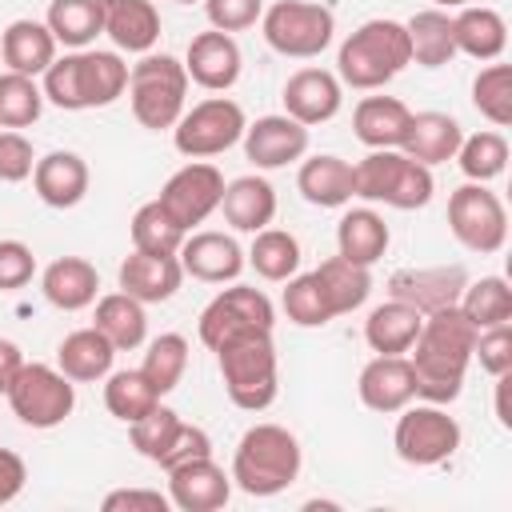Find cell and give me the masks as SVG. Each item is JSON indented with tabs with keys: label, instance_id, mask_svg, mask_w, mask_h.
<instances>
[{
	"label": "cell",
	"instance_id": "cell-3",
	"mask_svg": "<svg viewBox=\"0 0 512 512\" xmlns=\"http://www.w3.org/2000/svg\"><path fill=\"white\" fill-rule=\"evenodd\" d=\"M408 64H412L408 28L400 20H388V16L364 20L356 32L344 36V44L336 52V76L344 88H356V92L384 88Z\"/></svg>",
	"mask_w": 512,
	"mask_h": 512
},
{
	"label": "cell",
	"instance_id": "cell-21",
	"mask_svg": "<svg viewBox=\"0 0 512 512\" xmlns=\"http://www.w3.org/2000/svg\"><path fill=\"white\" fill-rule=\"evenodd\" d=\"M356 392H360V404L380 412V416H392L404 404H412L416 400V376H412L408 356H372L360 368Z\"/></svg>",
	"mask_w": 512,
	"mask_h": 512
},
{
	"label": "cell",
	"instance_id": "cell-42",
	"mask_svg": "<svg viewBox=\"0 0 512 512\" xmlns=\"http://www.w3.org/2000/svg\"><path fill=\"white\" fill-rule=\"evenodd\" d=\"M128 232H132V248L136 252H156V256H176L180 244H184V228L160 208V200H148L132 212L128 220Z\"/></svg>",
	"mask_w": 512,
	"mask_h": 512
},
{
	"label": "cell",
	"instance_id": "cell-25",
	"mask_svg": "<svg viewBox=\"0 0 512 512\" xmlns=\"http://www.w3.org/2000/svg\"><path fill=\"white\" fill-rule=\"evenodd\" d=\"M220 212H224V224L232 232H260L276 220V188L260 172L236 176L224 184Z\"/></svg>",
	"mask_w": 512,
	"mask_h": 512
},
{
	"label": "cell",
	"instance_id": "cell-44",
	"mask_svg": "<svg viewBox=\"0 0 512 512\" xmlns=\"http://www.w3.org/2000/svg\"><path fill=\"white\" fill-rule=\"evenodd\" d=\"M452 160L460 164V172L472 184H488L508 168V140H504V132H472L460 140Z\"/></svg>",
	"mask_w": 512,
	"mask_h": 512
},
{
	"label": "cell",
	"instance_id": "cell-15",
	"mask_svg": "<svg viewBox=\"0 0 512 512\" xmlns=\"http://www.w3.org/2000/svg\"><path fill=\"white\" fill-rule=\"evenodd\" d=\"M244 144V156L256 164V172H272V168H288L296 160H304L308 152V128L284 112H272V116H260L244 128L240 136Z\"/></svg>",
	"mask_w": 512,
	"mask_h": 512
},
{
	"label": "cell",
	"instance_id": "cell-1",
	"mask_svg": "<svg viewBox=\"0 0 512 512\" xmlns=\"http://www.w3.org/2000/svg\"><path fill=\"white\" fill-rule=\"evenodd\" d=\"M476 328L460 312V304L428 312L416 344L408 348V364L416 376V396L428 404H452L464 392V372L472 364Z\"/></svg>",
	"mask_w": 512,
	"mask_h": 512
},
{
	"label": "cell",
	"instance_id": "cell-5",
	"mask_svg": "<svg viewBox=\"0 0 512 512\" xmlns=\"http://www.w3.org/2000/svg\"><path fill=\"white\" fill-rule=\"evenodd\" d=\"M188 72L184 60L168 52H144L128 68V104L140 128L148 132H172V124L188 108Z\"/></svg>",
	"mask_w": 512,
	"mask_h": 512
},
{
	"label": "cell",
	"instance_id": "cell-45",
	"mask_svg": "<svg viewBox=\"0 0 512 512\" xmlns=\"http://www.w3.org/2000/svg\"><path fill=\"white\" fill-rule=\"evenodd\" d=\"M184 368H188V340H184L180 332H160V336L148 344L144 364H140V372L148 376V384H152L160 396H168V392L184 380Z\"/></svg>",
	"mask_w": 512,
	"mask_h": 512
},
{
	"label": "cell",
	"instance_id": "cell-30",
	"mask_svg": "<svg viewBox=\"0 0 512 512\" xmlns=\"http://www.w3.org/2000/svg\"><path fill=\"white\" fill-rule=\"evenodd\" d=\"M116 348L100 328H76L60 340L56 348V368L72 380V384H96L112 372Z\"/></svg>",
	"mask_w": 512,
	"mask_h": 512
},
{
	"label": "cell",
	"instance_id": "cell-24",
	"mask_svg": "<svg viewBox=\"0 0 512 512\" xmlns=\"http://www.w3.org/2000/svg\"><path fill=\"white\" fill-rule=\"evenodd\" d=\"M40 292L52 308L60 312H84L96 304L100 292V272L84 256H60L40 272Z\"/></svg>",
	"mask_w": 512,
	"mask_h": 512
},
{
	"label": "cell",
	"instance_id": "cell-19",
	"mask_svg": "<svg viewBox=\"0 0 512 512\" xmlns=\"http://www.w3.org/2000/svg\"><path fill=\"white\" fill-rule=\"evenodd\" d=\"M240 68H244V56H240V44L232 40V32H196L188 40V52H184V72L192 84L208 88V92H228L236 80H240Z\"/></svg>",
	"mask_w": 512,
	"mask_h": 512
},
{
	"label": "cell",
	"instance_id": "cell-52",
	"mask_svg": "<svg viewBox=\"0 0 512 512\" xmlns=\"http://www.w3.org/2000/svg\"><path fill=\"white\" fill-rule=\"evenodd\" d=\"M36 276V256L24 240H0V292H16Z\"/></svg>",
	"mask_w": 512,
	"mask_h": 512
},
{
	"label": "cell",
	"instance_id": "cell-33",
	"mask_svg": "<svg viewBox=\"0 0 512 512\" xmlns=\"http://www.w3.org/2000/svg\"><path fill=\"white\" fill-rule=\"evenodd\" d=\"M412 108L396 96H364L352 108V136L372 152V148H400L404 128H408Z\"/></svg>",
	"mask_w": 512,
	"mask_h": 512
},
{
	"label": "cell",
	"instance_id": "cell-7",
	"mask_svg": "<svg viewBox=\"0 0 512 512\" xmlns=\"http://www.w3.org/2000/svg\"><path fill=\"white\" fill-rule=\"evenodd\" d=\"M216 364H220L224 392L236 408H244V412L272 408V400L280 392V360H276L272 332H256L236 344H224L216 352Z\"/></svg>",
	"mask_w": 512,
	"mask_h": 512
},
{
	"label": "cell",
	"instance_id": "cell-55",
	"mask_svg": "<svg viewBox=\"0 0 512 512\" xmlns=\"http://www.w3.org/2000/svg\"><path fill=\"white\" fill-rule=\"evenodd\" d=\"M24 484H28V468H24L20 452L0 448V508L12 504V500L24 492Z\"/></svg>",
	"mask_w": 512,
	"mask_h": 512
},
{
	"label": "cell",
	"instance_id": "cell-29",
	"mask_svg": "<svg viewBox=\"0 0 512 512\" xmlns=\"http://www.w3.org/2000/svg\"><path fill=\"white\" fill-rule=\"evenodd\" d=\"M56 36L48 32L44 20H12L0 32V60L8 72H24V76H44V68L56 60Z\"/></svg>",
	"mask_w": 512,
	"mask_h": 512
},
{
	"label": "cell",
	"instance_id": "cell-41",
	"mask_svg": "<svg viewBox=\"0 0 512 512\" xmlns=\"http://www.w3.org/2000/svg\"><path fill=\"white\" fill-rule=\"evenodd\" d=\"M460 312L472 320V328H492V324H508L512 320V288L504 276H480L468 280L460 292Z\"/></svg>",
	"mask_w": 512,
	"mask_h": 512
},
{
	"label": "cell",
	"instance_id": "cell-31",
	"mask_svg": "<svg viewBox=\"0 0 512 512\" xmlns=\"http://www.w3.org/2000/svg\"><path fill=\"white\" fill-rule=\"evenodd\" d=\"M452 40H456V52L472 60H500L508 48V24L488 4H464L452 16Z\"/></svg>",
	"mask_w": 512,
	"mask_h": 512
},
{
	"label": "cell",
	"instance_id": "cell-26",
	"mask_svg": "<svg viewBox=\"0 0 512 512\" xmlns=\"http://www.w3.org/2000/svg\"><path fill=\"white\" fill-rule=\"evenodd\" d=\"M464 140V128L456 116L448 112H412L408 116V128H404V140H400V152L436 168V164H448L456 156Z\"/></svg>",
	"mask_w": 512,
	"mask_h": 512
},
{
	"label": "cell",
	"instance_id": "cell-27",
	"mask_svg": "<svg viewBox=\"0 0 512 512\" xmlns=\"http://www.w3.org/2000/svg\"><path fill=\"white\" fill-rule=\"evenodd\" d=\"M104 8V36L120 52H152L160 40V12L152 0H100Z\"/></svg>",
	"mask_w": 512,
	"mask_h": 512
},
{
	"label": "cell",
	"instance_id": "cell-50",
	"mask_svg": "<svg viewBox=\"0 0 512 512\" xmlns=\"http://www.w3.org/2000/svg\"><path fill=\"white\" fill-rule=\"evenodd\" d=\"M36 168V152H32V140L16 128H4L0 132V180L4 184H20L28 180Z\"/></svg>",
	"mask_w": 512,
	"mask_h": 512
},
{
	"label": "cell",
	"instance_id": "cell-14",
	"mask_svg": "<svg viewBox=\"0 0 512 512\" xmlns=\"http://www.w3.org/2000/svg\"><path fill=\"white\" fill-rule=\"evenodd\" d=\"M220 196H224V172L208 160H188L184 168H176L164 180L156 200L184 232H192L196 224H204L220 208Z\"/></svg>",
	"mask_w": 512,
	"mask_h": 512
},
{
	"label": "cell",
	"instance_id": "cell-48",
	"mask_svg": "<svg viewBox=\"0 0 512 512\" xmlns=\"http://www.w3.org/2000/svg\"><path fill=\"white\" fill-rule=\"evenodd\" d=\"M184 420H180V412H172V408H164V404H156L148 416H140L136 424H128V436H132V448L144 456V460H160V452L172 444V436H176V428H180Z\"/></svg>",
	"mask_w": 512,
	"mask_h": 512
},
{
	"label": "cell",
	"instance_id": "cell-11",
	"mask_svg": "<svg viewBox=\"0 0 512 512\" xmlns=\"http://www.w3.org/2000/svg\"><path fill=\"white\" fill-rule=\"evenodd\" d=\"M8 404H12V416L24 424V428H56L72 416L76 408V384L52 368V364H40V360H24V368L16 372L12 388H8Z\"/></svg>",
	"mask_w": 512,
	"mask_h": 512
},
{
	"label": "cell",
	"instance_id": "cell-8",
	"mask_svg": "<svg viewBox=\"0 0 512 512\" xmlns=\"http://www.w3.org/2000/svg\"><path fill=\"white\" fill-rule=\"evenodd\" d=\"M260 32L272 52L288 60H312L332 44L336 16L328 4H316V0H276L264 8Z\"/></svg>",
	"mask_w": 512,
	"mask_h": 512
},
{
	"label": "cell",
	"instance_id": "cell-32",
	"mask_svg": "<svg viewBox=\"0 0 512 512\" xmlns=\"http://www.w3.org/2000/svg\"><path fill=\"white\" fill-rule=\"evenodd\" d=\"M420 324H424V316H420L412 304L388 296L384 304H376V308L368 312V320H364V340H368V348H372L376 356H408V348H412L416 336H420Z\"/></svg>",
	"mask_w": 512,
	"mask_h": 512
},
{
	"label": "cell",
	"instance_id": "cell-49",
	"mask_svg": "<svg viewBox=\"0 0 512 512\" xmlns=\"http://www.w3.org/2000/svg\"><path fill=\"white\" fill-rule=\"evenodd\" d=\"M472 356L480 360V368H484L488 376L512 372V324L480 328V332H476V344H472Z\"/></svg>",
	"mask_w": 512,
	"mask_h": 512
},
{
	"label": "cell",
	"instance_id": "cell-23",
	"mask_svg": "<svg viewBox=\"0 0 512 512\" xmlns=\"http://www.w3.org/2000/svg\"><path fill=\"white\" fill-rule=\"evenodd\" d=\"M120 292L136 296L140 304H164L176 296V288L184 284V268L176 256H156V252H136L120 260L116 268Z\"/></svg>",
	"mask_w": 512,
	"mask_h": 512
},
{
	"label": "cell",
	"instance_id": "cell-37",
	"mask_svg": "<svg viewBox=\"0 0 512 512\" xmlns=\"http://www.w3.org/2000/svg\"><path fill=\"white\" fill-rule=\"evenodd\" d=\"M408 28V48H412V64L420 68H444L456 56V40H452V16L444 8H420L412 20H404Z\"/></svg>",
	"mask_w": 512,
	"mask_h": 512
},
{
	"label": "cell",
	"instance_id": "cell-39",
	"mask_svg": "<svg viewBox=\"0 0 512 512\" xmlns=\"http://www.w3.org/2000/svg\"><path fill=\"white\" fill-rule=\"evenodd\" d=\"M44 24L56 36V44L88 48L96 36H104V8L100 0H52Z\"/></svg>",
	"mask_w": 512,
	"mask_h": 512
},
{
	"label": "cell",
	"instance_id": "cell-43",
	"mask_svg": "<svg viewBox=\"0 0 512 512\" xmlns=\"http://www.w3.org/2000/svg\"><path fill=\"white\" fill-rule=\"evenodd\" d=\"M44 112V88L36 76L24 72H0V128H32Z\"/></svg>",
	"mask_w": 512,
	"mask_h": 512
},
{
	"label": "cell",
	"instance_id": "cell-16",
	"mask_svg": "<svg viewBox=\"0 0 512 512\" xmlns=\"http://www.w3.org/2000/svg\"><path fill=\"white\" fill-rule=\"evenodd\" d=\"M468 272L460 264H432V268H400L388 276V296L412 304L420 316L460 304Z\"/></svg>",
	"mask_w": 512,
	"mask_h": 512
},
{
	"label": "cell",
	"instance_id": "cell-4",
	"mask_svg": "<svg viewBox=\"0 0 512 512\" xmlns=\"http://www.w3.org/2000/svg\"><path fill=\"white\" fill-rule=\"evenodd\" d=\"M304 468L300 440L284 424H252L232 452V488L244 496H280L284 488L296 484Z\"/></svg>",
	"mask_w": 512,
	"mask_h": 512
},
{
	"label": "cell",
	"instance_id": "cell-58",
	"mask_svg": "<svg viewBox=\"0 0 512 512\" xmlns=\"http://www.w3.org/2000/svg\"><path fill=\"white\" fill-rule=\"evenodd\" d=\"M432 4H436V8H444V12H448V8H464V4H468V0H432Z\"/></svg>",
	"mask_w": 512,
	"mask_h": 512
},
{
	"label": "cell",
	"instance_id": "cell-2",
	"mask_svg": "<svg viewBox=\"0 0 512 512\" xmlns=\"http://www.w3.org/2000/svg\"><path fill=\"white\" fill-rule=\"evenodd\" d=\"M44 100L64 112L108 108L128 92V64L120 52L104 48H72L44 68Z\"/></svg>",
	"mask_w": 512,
	"mask_h": 512
},
{
	"label": "cell",
	"instance_id": "cell-28",
	"mask_svg": "<svg viewBox=\"0 0 512 512\" xmlns=\"http://www.w3.org/2000/svg\"><path fill=\"white\" fill-rule=\"evenodd\" d=\"M296 188L312 208H344L356 196V180H352V164L344 156L332 152H316L308 160H300L296 172Z\"/></svg>",
	"mask_w": 512,
	"mask_h": 512
},
{
	"label": "cell",
	"instance_id": "cell-57",
	"mask_svg": "<svg viewBox=\"0 0 512 512\" xmlns=\"http://www.w3.org/2000/svg\"><path fill=\"white\" fill-rule=\"evenodd\" d=\"M496 420H500L504 428L512 424V416H508V372L496 376Z\"/></svg>",
	"mask_w": 512,
	"mask_h": 512
},
{
	"label": "cell",
	"instance_id": "cell-20",
	"mask_svg": "<svg viewBox=\"0 0 512 512\" xmlns=\"http://www.w3.org/2000/svg\"><path fill=\"white\" fill-rule=\"evenodd\" d=\"M184 276L204 280V284H232L244 272V248L228 232H188L180 252H176Z\"/></svg>",
	"mask_w": 512,
	"mask_h": 512
},
{
	"label": "cell",
	"instance_id": "cell-6",
	"mask_svg": "<svg viewBox=\"0 0 512 512\" xmlns=\"http://www.w3.org/2000/svg\"><path fill=\"white\" fill-rule=\"evenodd\" d=\"M352 180H356V196L368 204H388L400 212L424 208L436 192L432 168L404 156L400 148H372L364 160L352 164Z\"/></svg>",
	"mask_w": 512,
	"mask_h": 512
},
{
	"label": "cell",
	"instance_id": "cell-59",
	"mask_svg": "<svg viewBox=\"0 0 512 512\" xmlns=\"http://www.w3.org/2000/svg\"><path fill=\"white\" fill-rule=\"evenodd\" d=\"M176 4H196V0H176Z\"/></svg>",
	"mask_w": 512,
	"mask_h": 512
},
{
	"label": "cell",
	"instance_id": "cell-35",
	"mask_svg": "<svg viewBox=\"0 0 512 512\" xmlns=\"http://www.w3.org/2000/svg\"><path fill=\"white\" fill-rule=\"evenodd\" d=\"M92 328H100L116 352H132L148 340V316H144V304L128 292H108V296H96L92 304Z\"/></svg>",
	"mask_w": 512,
	"mask_h": 512
},
{
	"label": "cell",
	"instance_id": "cell-36",
	"mask_svg": "<svg viewBox=\"0 0 512 512\" xmlns=\"http://www.w3.org/2000/svg\"><path fill=\"white\" fill-rule=\"evenodd\" d=\"M332 316H348L356 308H364V300L372 296V272L364 264H352L344 256H328L320 260V268H312Z\"/></svg>",
	"mask_w": 512,
	"mask_h": 512
},
{
	"label": "cell",
	"instance_id": "cell-51",
	"mask_svg": "<svg viewBox=\"0 0 512 512\" xmlns=\"http://www.w3.org/2000/svg\"><path fill=\"white\" fill-rule=\"evenodd\" d=\"M204 16L216 32H244L264 16V0H204Z\"/></svg>",
	"mask_w": 512,
	"mask_h": 512
},
{
	"label": "cell",
	"instance_id": "cell-10",
	"mask_svg": "<svg viewBox=\"0 0 512 512\" xmlns=\"http://www.w3.org/2000/svg\"><path fill=\"white\" fill-rule=\"evenodd\" d=\"M244 128H248V116L232 96H208L184 108V116L172 124V144L188 160H212L232 144H240Z\"/></svg>",
	"mask_w": 512,
	"mask_h": 512
},
{
	"label": "cell",
	"instance_id": "cell-22",
	"mask_svg": "<svg viewBox=\"0 0 512 512\" xmlns=\"http://www.w3.org/2000/svg\"><path fill=\"white\" fill-rule=\"evenodd\" d=\"M88 184H92V172H88L84 156L68 152V148L40 156L32 168V188L48 208H76L88 196Z\"/></svg>",
	"mask_w": 512,
	"mask_h": 512
},
{
	"label": "cell",
	"instance_id": "cell-56",
	"mask_svg": "<svg viewBox=\"0 0 512 512\" xmlns=\"http://www.w3.org/2000/svg\"><path fill=\"white\" fill-rule=\"evenodd\" d=\"M20 368H24V352H20V344L0 336V396H8V388H12V380H16Z\"/></svg>",
	"mask_w": 512,
	"mask_h": 512
},
{
	"label": "cell",
	"instance_id": "cell-18",
	"mask_svg": "<svg viewBox=\"0 0 512 512\" xmlns=\"http://www.w3.org/2000/svg\"><path fill=\"white\" fill-rule=\"evenodd\" d=\"M168 500L180 512H220L232 500V476L212 460H188L168 468Z\"/></svg>",
	"mask_w": 512,
	"mask_h": 512
},
{
	"label": "cell",
	"instance_id": "cell-17",
	"mask_svg": "<svg viewBox=\"0 0 512 512\" xmlns=\"http://www.w3.org/2000/svg\"><path fill=\"white\" fill-rule=\"evenodd\" d=\"M280 100H284V116L300 120L304 128H316V124H328V120L340 112V104H344V84H340L336 72L308 64V68H296V72L284 80Z\"/></svg>",
	"mask_w": 512,
	"mask_h": 512
},
{
	"label": "cell",
	"instance_id": "cell-38",
	"mask_svg": "<svg viewBox=\"0 0 512 512\" xmlns=\"http://www.w3.org/2000/svg\"><path fill=\"white\" fill-rule=\"evenodd\" d=\"M248 268L260 276V280H272V284H284L288 276L300 272V240L288 232V228H260L252 232V248L244 252Z\"/></svg>",
	"mask_w": 512,
	"mask_h": 512
},
{
	"label": "cell",
	"instance_id": "cell-34",
	"mask_svg": "<svg viewBox=\"0 0 512 512\" xmlns=\"http://www.w3.org/2000/svg\"><path fill=\"white\" fill-rule=\"evenodd\" d=\"M392 244V232L376 208H348L336 224V256L372 268Z\"/></svg>",
	"mask_w": 512,
	"mask_h": 512
},
{
	"label": "cell",
	"instance_id": "cell-54",
	"mask_svg": "<svg viewBox=\"0 0 512 512\" xmlns=\"http://www.w3.org/2000/svg\"><path fill=\"white\" fill-rule=\"evenodd\" d=\"M100 508L104 512H168L172 500L156 488H116V492L104 496Z\"/></svg>",
	"mask_w": 512,
	"mask_h": 512
},
{
	"label": "cell",
	"instance_id": "cell-40",
	"mask_svg": "<svg viewBox=\"0 0 512 512\" xmlns=\"http://www.w3.org/2000/svg\"><path fill=\"white\" fill-rule=\"evenodd\" d=\"M156 404H160V392L148 384V376L140 368H120V372H108L104 376V408L120 424H136Z\"/></svg>",
	"mask_w": 512,
	"mask_h": 512
},
{
	"label": "cell",
	"instance_id": "cell-46",
	"mask_svg": "<svg viewBox=\"0 0 512 512\" xmlns=\"http://www.w3.org/2000/svg\"><path fill=\"white\" fill-rule=\"evenodd\" d=\"M472 104L484 120H492L496 128H508L512 124V68L496 60L480 68L472 80Z\"/></svg>",
	"mask_w": 512,
	"mask_h": 512
},
{
	"label": "cell",
	"instance_id": "cell-9",
	"mask_svg": "<svg viewBox=\"0 0 512 512\" xmlns=\"http://www.w3.org/2000/svg\"><path fill=\"white\" fill-rule=\"evenodd\" d=\"M272 328H276V308L252 284H232V288L216 292L200 312V340L212 352H220L224 344H236L244 336H256V332H272Z\"/></svg>",
	"mask_w": 512,
	"mask_h": 512
},
{
	"label": "cell",
	"instance_id": "cell-47",
	"mask_svg": "<svg viewBox=\"0 0 512 512\" xmlns=\"http://www.w3.org/2000/svg\"><path fill=\"white\" fill-rule=\"evenodd\" d=\"M284 284H288V288H284V296H280V308H284V316H288L296 328H324L328 320H336L312 272H296V276H288Z\"/></svg>",
	"mask_w": 512,
	"mask_h": 512
},
{
	"label": "cell",
	"instance_id": "cell-53",
	"mask_svg": "<svg viewBox=\"0 0 512 512\" xmlns=\"http://www.w3.org/2000/svg\"><path fill=\"white\" fill-rule=\"evenodd\" d=\"M200 456H212V440H208V432L204 428H196V424H180L176 428V436H172V444L160 452V468L168 472V468H176V464H188V460H200Z\"/></svg>",
	"mask_w": 512,
	"mask_h": 512
},
{
	"label": "cell",
	"instance_id": "cell-13",
	"mask_svg": "<svg viewBox=\"0 0 512 512\" xmlns=\"http://www.w3.org/2000/svg\"><path fill=\"white\" fill-rule=\"evenodd\" d=\"M448 228L468 252L496 256L508 244V208L488 184L468 180L448 196Z\"/></svg>",
	"mask_w": 512,
	"mask_h": 512
},
{
	"label": "cell",
	"instance_id": "cell-12",
	"mask_svg": "<svg viewBox=\"0 0 512 512\" xmlns=\"http://www.w3.org/2000/svg\"><path fill=\"white\" fill-rule=\"evenodd\" d=\"M460 424L456 416L444 412V404H404L396 416V432H392V448L404 464L412 468H432L456 456L460 448Z\"/></svg>",
	"mask_w": 512,
	"mask_h": 512
}]
</instances>
